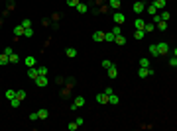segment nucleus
<instances>
[{"label":"nucleus","instance_id":"39","mask_svg":"<svg viewBox=\"0 0 177 131\" xmlns=\"http://www.w3.org/2000/svg\"><path fill=\"white\" fill-rule=\"evenodd\" d=\"M169 65L175 69V67H177V57H171V59H169Z\"/></svg>","mask_w":177,"mask_h":131},{"label":"nucleus","instance_id":"13","mask_svg":"<svg viewBox=\"0 0 177 131\" xmlns=\"http://www.w3.org/2000/svg\"><path fill=\"white\" fill-rule=\"evenodd\" d=\"M118 102H120V98H118V96H116L114 92H112V94H108V104H112V106H116Z\"/></svg>","mask_w":177,"mask_h":131},{"label":"nucleus","instance_id":"31","mask_svg":"<svg viewBox=\"0 0 177 131\" xmlns=\"http://www.w3.org/2000/svg\"><path fill=\"white\" fill-rule=\"evenodd\" d=\"M155 30V24H146L144 26V32H154Z\"/></svg>","mask_w":177,"mask_h":131},{"label":"nucleus","instance_id":"10","mask_svg":"<svg viewBox=\"0 0 177 131\" xmlns=\"http://www.w3.org/2000/svg\"><path fill=\"white\" fill-rule=\"evenodd\" d=\"M93 39H95L97 43L104 41V32H95V33H93Z\"/></svg>","mask_w":177,"mask_h":131},{"label":"nucleus","instance_id":"12","mask_svg":"<svg viewBox=\"0 0 177 131\" xmlns=\"http://www.w3.org/2000/svg\"><path fill=\"white\" fill-rule=\"evenodd\" d=\"M75 8H77V12H79V14H87V10H88V6H87V4H83V2H79V4L75 6Z\"/></svg>","mask_w":177,"mask_h":131},{"label":"nucleus","instance_id":"38","mask_svg":"<svg viewBox=\"0 0 177 131\" xmlns=\"http://www.w3.org/2000/svg\"><path fill=\"white\" fill-rule=\"evenodd\" d=\"M112 33H114V35H120V33H122L120 26H114V28H112Z\"/></svg>","mask_w":177,"mask_h":131},{"label":"nucleus","instance_id":"36","mask_svg":"<svg viewBox=\"0 0 177 131\" xmlns=\"http://www.w3.org/2000/svg\"><path fill=\"white\" fill-rule=\"evenodd\" d=\"M146 10H148V14H150V16H155V14H157V10H155L154 6H148Z\"/></svg>","mask_w":177,"mask_h":131},{"label":"nucleus","instance_id":"18","mask_svg":"<svg viewBox=\"0 0 177 131\" xmlns=\"http://www.w3.org/2000/svg\"><path fill=\"white\" fill-rule=\"evenodd\" d=\"M155 28H157V30H161V32H165V30H167V22H163V20H159V22L155 24Z\"/></svg>","mask_w":177,"mask_h":131},{"label":"nucleus","instance_id":"15","mask_svg":"<svg viewBox=\"0 0 177 131\" xmlns=\"http://www.w3.org/2000/svg\"><path fill=\"white\" fill-rule=\"evenodd\" d=\"M134 26H136V30H144L146 22L142 20V18H136V22H134Z\"/></svg>","mask_w":177,"mask_h":131},{"label":"nucleus","instance_id":"1","mask_svg":"<svg viewBox=\"0 0 177 131\" xmlns=\"http://www.w3.org/2000/svg\"><path fill=\"white\" fill-rule=\"evenodd\" d=\"M138 77H140V78H148V77H154V71H152L150 67H140V71H138Z\"/></svg>","mask_w":177,"mask_h":131},{"label":"nucleus","instance_id":"5","mask_svg":"<svg viewBox=\"0 0 177 131\" xmlns=\"http://www.w3.org/2000/svg\"><path fill=\"white\" fill-rule=\"evenodd\" d=\"M157 45V51H159V55H165L167 51H169V45L165 43V41H161V43H155Z\"/></svg>","mask_w":177,"mask_h":131},{"label":"nucleus","instance_id":"26","mask_svg":"<svg viewBox=\"0 0 177 131\" xmlns=\"http://www.w3.org/2000/svg\"><path fill=\"white\" fill-rule=\"evenodd\" d=\"M110 8L112 10H118L120 8V0H110Z\"/></svg>","mask_w":177,"mask_h":131},{"label":"nucleus","instance_id":"21","mask_svg":"<svg viewBox=\"0 0 177 131\" xmlns=\"http://www.w3.org/2000/svg\"><path fill=\"white\" fill-rule=\"evenodd\" d=\"M75 106H77V108H83V106H85V98H83V96H77V98H75Z\"/></svg>","mask_w":177,"mask_h":131},{"label":"nucleus","instance_id":"37","mask_svg":"<svg viewBox=\"0 0 177 131\" xmlns=\"http://www.w3.org/2000/svg\"><path fill=\"white\" fill-rule=\"evenodd\" d=\"M77 127H79V125H77V123H75V121H71V123L67 125V129H69V131H75V129H77Z\"/></svg>","mask_w":177,"mask_h":131},{"label":"nucleus","instance_id":"34","mask_svg":"<svg viewBox=\"0 0 177 131\" xmlns=\"http://www.w3.org/2000/svg\"><path fill=\"white\" fill-rule=\"evenodd\" d=\"M22 26H24V30H26V28H32V20H28V18L22 20Z\"/></svg>","mask_w":177,"mask_h":131},{"label":"nucleus","instance_id":"19","mask_svg":"<svg viewBox=\"0 0 177 131\" xmlns=\"http://www.w3.org/2000/svg\"><path fill=\"white\" fill-rule=\"evenodd\" d=\"M8 61H10V63H18V61H20V57H18V53H14V51H12V53L8 55Z\"/></svg>","mask_w":177,"mask_h":131},{"label":"nucleus","instance_id":"41","mask_svg":"<svg viewBox=\"0 0 177 131\" xmlns=\"http://www.w3.org/2000/svg\"><path fill=\"white\" fill-rule=\"evenodd\" d=\"M110 65H114V63H110L108 59H104V61H102V67H104V69H108V67H110Z\"/></svg>","mask_w":177,"mask_h":131},{"label":"nucleus","instance_id":"4","mask_svg":"<svg viewBox=\"0 0 177 131\" xmlns=\"http://www.w3.org/2000/svg\"><path fill=\"white\" fill-rule=\"evenodd\" d=\"M37 77H39V73H37V67H30V69H28V78L35 80Z\"/></svg>","mask_w":177,"mask_h":131},{"label":"nucleus","instance_id":"35","mask_svg":"<svg viewBox=\"0 0 177 131\" xmlns=\"http://www.w3.org/2000/svg\"><path fill=\"white\" fill-rule=\"evenodd\" d=\"M24 35H26V37H32V35H33V30H32V28H26V30H24Z\"/></svg>","mask_w":177,"mask_h":131},{"label":"nucleus","instance_id":"20","mask_svg":"<svg viewBox=\"0 0 177 131\" xmlns=\"http://www.w3.org/2000/svg\"><path fill=\"white\" fill-rule=\"evenodd\" d=\"M8 63H10V61H8V55L2 51V53H0V65H8Z\"/></svg>","mask_w":177,"mask_h":131},{"label":"nucleus","instance_id":"23","mask_svg":"<svg viewBox=\"0 0 177 131\" xmlns=\"http://www.w3.org/2000/svg\"><path fill=\"white\" fill-rule=\"evenodd\" d=\"M150 55H152V57H157V55H159V51H157V45H150Z\"/></svg>","mask_w":177,"mask_h":131},{"label":"nucleus","instance_id":"25","mask_svg":"<svg viewBox=\"0 0 177 131\" xmlns=\"http://www.w3.org/2000/svg\"><path fill=\"white\" fill-rule=\"evenodd\" d=\"M144 35H146L144 30H136V33H134V37H136V39H144Z\"/></svg>","mask_w":177,"mask_h":131},{"label":"nucleus","instance_id":"32","mask_svg":"<svg viewBox=\"0 0 177 131\" xmlns=\"http://www.w3.org/2000/svg\"><path fill=\"white\" fill-rule=\"evenodd\" d=\"M140 67H150V59L142 57V59H140Z\"/></svg>","mask_w":177,"mask_h":131},{"label":"nucleus","instance_id":"27","mask_svg":"<svg viewBox=\"0 0 177 131\" xmlns=\"http://www.w3.org/2000/svg\"><path fill=\"white\" fill-rule=\"evenodd\" d=\"M37 118H39V120H47V110H39V112H37Z\"/></svg>","mask_w":177,"mask_h":131},{"label":"nucleus","instance_id":"16","mask_svg":"<svg viewBox=\"0 0 177 131\" xmlns=\"http://www.w3.org/2000/svg\"><path fill=\"white\" fill-rule=\"evenodd\" d=\"M14 35H16V37H20V35H24V26H22V24L14 28Z\"/></svg>","mask_w":177,"mask_h":131},{"label":"nucleus","instance_id":"11","mask_svg":"<svg viewBox=\"0 0 177 131\" xmlns=\"http://www.w3.org/2000/svg\"><path fill=\"white\" fill-rule=\"evenodd\" d=\"M97 102H99V104H108V94H104V92H102V94H97Z\"/></svg>","mask_w":177,"mask_h":131},{"label":"nucleus","instance_id":"17","mask_svg":"<svg viewBox=\"0 0 177 131\" xmlns=\"http://www.w3.org/2000/svg\"><path fill=\"white\" fill-rule=\"evenodd\" d=\"M114 37H116V35H114L112 32H104V41H108V43H112V41H114Z\"/></svg>","mask_w":177,"mask_h":131},{"label":"nucleus","instance_id":"33","mask_svg":"<svg viewBox=\"0 0 177 131\" xmlns=\"http://www.w3.org/2000/svg\"><path fill=\"white\" fill-rule=\"evenodd\" d=\"M10 104H12V108L16 110L18 106H20V100H18V98H12V100H10Z\"/></svg>","mask_w":177,"mask_h":131},{"label":"nucleus","instance_id":"9","mask_svg":"<svg viewBox=\"0 0 177 131\" xmlns=\"http://www.w3.org/2000/svg\"><path fill=\"white\" fill-rule=\"evenodd\" d=\"M24 63H26V67H28V69H30V67H35V63H37V61H35V57H32V55H30V57H26V59H24Z\"/></svg>","mask_w":177,"mask_h":131},{"label":"nucleus","instance_id":"8","mask_svg":"<svg viewBox=\"0 0 177 131\" xmlns=\"http://www.w3.org/2000/svg\"><path fill=\"white\" fill-rule=\"evenodd\" d=\"M35 84H37L39 88H45L47 86V77H37L35 78Z\"/></svg>","mask_w":177,"mask_h":131},{"label":"nucleus","instance_id":"3","mask_svg":"<svg viewBox=\"0 0 177 131\" xmlns=\"http://www.w3.org/2000/svg\"><path fill=\"white\" fill-rule=\"evenodd\" d=\"M132 10L136 12V14H142V12L146 10V4L144 2H140V0H138V2H134V6H132Z\"/></svg>","mask_w":177,"mask_h":131},{"label":"nucleus","instance_id":"24","mask_svg":"<svg viewBox=\"0 0 177 131\" xmlns=\"http://www.w3.org/2000/svg\"><path fill=\"white\" fill-rule=\"evenodd\" d=\"M157 16H159V20H163V22H167V20L171 18V14H169V12H161V14H157Z\"/></svg>","mask_w":177,"mask_h":131},{"label":"nucleus","instance_id":"2","mask_svg":"<svg viewBox=\"0 0 177 131\" xmlns=\"http://www.w3.org/2000/svg\"><path fill=\"white\" fill-rule=\"evenodd\" d=\"M112 18H114V22H116V26H122V24L126 22V16H124V14H122V12H114V16H112Z\"/></svg>","mask_w":177,"mask_h":131},{"label":"nucleus","instance_id":"30","mask_svg":"<svg viewBox=\"0 0 177 131\" xmlns=\"http://www.w3.org/2000/svg\"><path fill=\"white\" fill-rule=\"evenodd\" d=\"M37 73H39V77H47V69L45 67H37Z\"/></svg>","mask_w":177,"mask_h":131},{"label":"nucleus","instance_id":"22","mask_svg":"<svg viewBox=\"0 0 177 131\" xmlns=\"http://www.w3.org/2000/svg\"><path fill=\"white\" fill-rule=\"evenodd\" d=\"M114 43H118V45H124V43H126V39H124V35H122V33L114 37Z\"/></svg>","mask_w":177,"mask_h":131},{"label":"nucleus","instance_id":"7","mask_svg":"<svg viewBox=\"0 0 177 131\" xmlns=\"http://www.w3.org/2000/svg\"><path fill=\"white\" fill-rule=\"evenodd\" d=\"M165 4H167V0H154V4H152V6H154L155 10H163V8H165Z\"/></svg>","mask_w":177,"mask_h":131},{"label":"nucleus","instance_id":"42","mask_svg":"<svg viewBox=\"0 0 177 131\" xmlns=\"http://www.w3.org/2000/svg\"><path fill=\"white\" fill-rule=\"evenodd\" d=\"M30 120H32V121L39 120V118H37V112H32V114H30Z\"/></svg>","mask_w":177,"mask_h":131},{"label":"nucleus","instance_id":"14","mask_svg":"<svg viewBox=\"0 0 177 131\" xmlns=\"http://www.w3.org/2000/svg\"><path fill=\"white\" fill-rule=\"evenodd\" d=\"M65 55L69 57V59H73V57H77V49H75V47H67Z\"/></svg>","mask_w":177,"mask_h":131},{"label":"nucleus","instance_id":"28","mask_svg":"<svg viewBox=\"0 0 177 131\" xmlns=\"http://www.w3.org/2000/svg\"><path fill=\"white\" fill-rule=\"evenodd\" d=\"M6 98H8V100L16 98V90H12V88H10V90H6Z\"/></svg>","mask_w":177,"mask_h":131},{"label":"nucleus","instance_id":"40","mask_svg":"<svg viewBox=\"0 0 177 131\" xmlns=\"http://www.w3.org/2000/svg\"><path fill=\"white\" fill-rule=\"evenodd\" d=\"M79 2H81V0H67V4H69V6H73V8H75V6H77Z\"/></svg>","mask_w":177,"mask_h":131},{"label":"nucleus","instance_id":"6","mask_svg":"<svg viewBox=\"0 0 177 131\" xmlns=\"http://www.w3.org/2000/svg\"><path fill=\"white\" fill-rule=\"evenodd\" d=\"M106 73H108V78H116V77H118V69H116L114 65L108 67V69H106Z\"/></svg>","mask_w":177,"mask_h":131},{"label":"nucleus","instance_id":"43","mask_svg":"<svg viewBox=\"0 0 177 131\" xmlns=\"http://www.w3.org/2000/svg\"><path fill=\"white\" fill-rule=\"evenodd\" d=\"M75 123H77V125H83L85 121H83V118H77V120H75Z\"/></svg>","mask_w":177,"mask_h":131},{"label":"nucleus","instance_id":"29","mask_svg":"<svg viewBox=\"0 0 177 131\" xmlns=\"http://www.w3.org/2000/svg\"><path fill=\"white\" fill-rule=\"evenodd\" d=\"M16 98H18L20 102H22V100L26 98V90H18V92H16Z\"/></svg>","mask_w":177,"mask_h":131}]
</instances>
